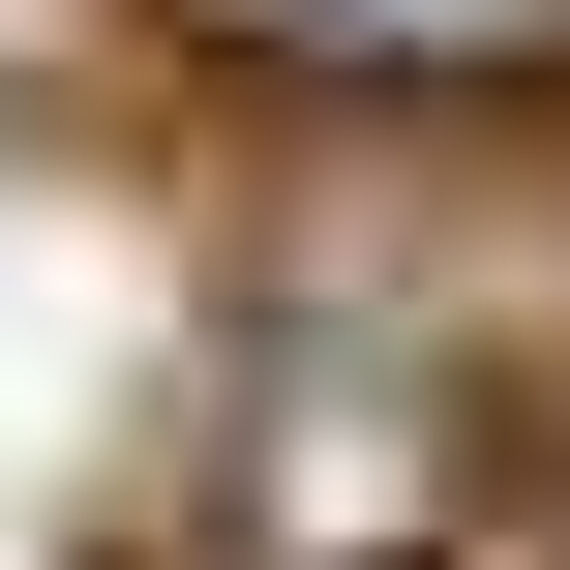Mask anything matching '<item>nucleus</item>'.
<instances>
[{
    "mask_svg": "<svg viewBox=\"0 0 570 570\" xmlns=\"http://www.w3.org/2000/svg\"><path fill=\"white\" fill-rule=\"evenodd\" d=\"M240 30H331V60H511V30H570V0H240Z\"/></svg>",
    "mask_w": 570,
    "mask_h": 570,
    "instance_id": "obj_1",
    "label": "nucleus"
}]
</instances>
